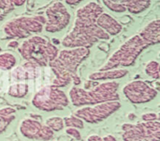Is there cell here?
Returning a JSON list of instances; mask_svg holds the SVG:
<instances>
[{
    "label": "cell",
    "mask_w": 160,
    "mask_h": 141,
    "mask_svg": "<svg viewBox=\"0 0 160 141\" xmlns=\"http://www.w3.org/2000/svg\"><path fill=\"white\" fill-rule=\"evenodd\" d=\"M17 63L16 57L10 52H3L0 54V71H10Z\"/></svg>",
    "instance_id": "obj_21"
},
{
    "label": "cell",
    "mask_w": 160,
    "mask_h": 141,
    "mask_svg": "<svg viewBox=\"0 0 160 141\" xmlns=\"http://www.w3.org/2000/svg\"><path fill=\"white\" fill-rule=\"evenodd\" d=\"M45 124L54 133V132H60L61 130H63L65 128V124H64V121L63 118L61 117H51L48 118L45 121Z\"/></svg>",
    "instance_id": "obj_25"
},
{
    "label": "cell",
    "mask_w": 160,
    "mask_h": 141,
    "mask_svg": "<svg viewBox=\"0 0 160 141\" xmlns=\"http://www.w3.org/2000/svg\"><path fill=\"white\" fill-rule=\"evenodd\" d=\"M85 141H117V139L112 135H108L105 137H100L98 135H91Z\"/></svg>",
    "instance_id": "obj_27"
},
{
    "label": "cell",
    "mask_w": 160,
    "mask_h": 141,
    "mask_svg": "<svg viewBox=\"0 0 160 141\" xmlns=\"http://www.w3.org/2000/svg\"><path fill=\"white\" fill-rule=\"evenodd\" d=\"M97 24L110 37L119 34L123 28L122 24L115 18L104 11L97 19Z\"/></svg>",
    "instance_id": "obj_16"
},
{
    "label": "cell",
    "mask_w": 160,
    "mask_h": 141,
    "mask_svg": "<svg viewBox=\"0 0 160 141\" xmlns=\"http://www.w3.org/2000/svg\"><path fill=\"white\" fill-rule=\"evenodd\" d=\"M125 141H160V122H142L122 125Z\"/></svg>",
    "instance_id": "obj_7"
},
{
    "label": "cell",
    "mask_w": 160,
    "mask_h": 141,
    "mask_svg": "<svg viewBox=\"0 0 160 141\" xmlns=\"http://www.w3.org/2000/svg\"><path fill=\"white\" fill-rule=\"evenodd\" d=\"M102 12L103 8L96 2H89L77 9L73 27L62 40L63 46L90 48L99 41L109 40L110 36L97 24Z\"/></svg>",
    "instance_id": "obj_1"
},
{
    "label": "cell",
    "mask_w": 160,
    "mask_h": 141,
    "mask_svg": "<svg viewBox=\"0 0 160 141\" xmlns=\"http://www.w3.org/2000/svg\"><path fill=\"white\" fill-rule=\"evenodd\" d=\"M46 19L43 16H21L8 21L3 29L9 38H27L44 29Z\"/></svg>",
    "instance_id": "obj_6"
},
{
    "label": "cell",
    "mask_w": 160,
    "mask_h": 141,
    "mask_svg": "<svg viewBox=\"0 0 160 141\" xmlns=\"http://www.w3.org/2000/svg\"><path fill=\"white\" fill-rule=\"evenodd\" d=\"M90 55V49L84 47L65 48L58 52L56 58L60 61L63 67L70 73L74 86L81 83L80 77L77 73L79 66Z\"/></svg>",
    "instance_id": "obj_9"
},
{
    "label": "cell",
    "mask_w": 160,
    "mask_h": 141,
    "mask_svg": "<svg viewBox=\"0 0 160 141\" xmlns=\"http://www.w3.org/2000/svg\"><path fill=\"white\" fill-rule=\"evenodd\" d=\"M145 73L155 79V80H158L160 78V64L158 61L157 60H151L149 61L146 65H145V69H144Z\"/></svg>",
    "instance_id": "obj_23"
},
{
    "label": "cell",
    "mask_w": 160,
    "mask_h": 141,
    "mask_svg": "<svg viewBox=\"0 0 160 141\" xmlns=\"http://www.w3.org/2000/svg\"><path fill=\"white\" fill-rule=\"evenodd\" d=\"M26 0H13V4L14 6H22L25 3Z\"/></svg>",
    "instance_id": "obj_32"
},
{
    "label": "cell",
    "mask_w": 160,
    "mask_h": 141,
    "mask_svg": "<svg viewBox=\"0 0 160 141\" xmlns=\"http://www.w3.org/2000/svg\"><path fill=\"white\" fill-rule=\"evenodd\" d=\"M149 47L145 41L139 36L133 35L128 39L108 60L100 67L99 71H106L111 69H124L125 67L132 66L143 50Z\"/></svg>",
    "instance_id": "obj_4"
},
{
    "label": "cell",
    "mask_w": 160,
    "mask_h": 141,
    "mask_svg": "<svg viewBox=\"0 0 160 141\" xmlns=\"http://www.w3.org/2000/svg\"><path fill=\"white\" fill-rule=\"evenodd\" d=\"M128 73L126 69H111L106 71H98L91 73L88 75V79L91 81H115L125 77Z\"/></svg>",
    "instance_id": "obj_17"
},
{
    "label": "cell",
    "mask_w": 160,
    "mask_h": 141,
    "mask_svg": "<svg viewBox=\"0 0 160 141\" xmlns=\"http://www.w3.org/2000/svg\"><path fill=\"white\" fill-rule=\"evenodd\" d=\"M139 36L145 41L148 46L155 45L160 42V20L156 19L148 23L144 27H142Z\"/></svg>",
    "instance_id": "obj_15"
},
{
    "label": "cell",
    "mask_w": 160,
    "mask_h": 141,
    "mask_svg": "<svg viewBox=\"0 0 160 141\" xmlns=\"http://www.w3.org/2000/svg\"><path fill=\"white\" fill-rule=\"evenodd\" d=\"M48 66L50 67L51 71L54 75V78L52 79L51 86L60 89L62 87H67L72 82L70 73L63 67V65L57 58L52 60Z\"/></svg>",
    "instance_id": "obj_14"
},
{
    "label": "cell",
    "mask_w": 160,
    "mask_h": 141,
    "mask_svg": "<svg viewBox=\"0 0 160 141\" xmlns=\"http://www.w3.org/2000/svg\"><path fill=\"white\" fill-rule=\"evenodd\" d=\"M63 121H64L65 127L67 128H76L78 130L84 128V122L73 114L63 118Z\"/></svg>",
    "instance_id": "obj_24"
},
{
    "label": "cell",
    "mask_w": 160,
    "mask_h": 141,
    "mask_svg": "<svg viewBox=\"0 0 160 141\" xmlns=\"http://www.w3.org/2000/svg\"><path fill=\"white\" fill-rule=\"evenodd\" d=\"M70 17L69 11L62 2H54L46 9L45 31L49 33H57L63 30L69 24Z\"/></svg>",
    "instance_id": "obj_11"
},
{
    "label": "cell",
    "mask_w": 160,
    "mask_h": 141,
    "mask_svg": "<svg viewBox=\"0 0 160 141\" xmlns=\"http://www.w3.org/2000/svg\"><path fill=\"white\" fill-rule=\"evenodd\" d=\"M66 134L68 136L73 138L76 140H81V138H82L80 130H78L76 128H66Z\"/></svg>",
    "instance_id": "obj_28"
},
{
    "label": "cell",
    "mask_w": 160,
    "mask_h": 141,
    "mask_svg": "<svg viewBox=\"0 0 160 141\" xmlns=\"http://www.w3.org/2000/svg\"><path fill=\"white\" fill-rule=\"evenodd\" d=\"M123 93L130 103L142 105L153 101L158 96V92L148 82L143 80H133L124 87Z\"/></svg>",
    "instance_id": "obj_10"
},
{
    "label": "cell",
    "mask_w": 160,
    "mask_h": 141,
    "mask_svg": "<svg viewBox=\"0 0 160 141\" xmlns=\"http://www.w3.org/2000/svg\"><path fill=\"white\" fill-rule=\"evenodd\" d=\"M22 57L27 62L33 63L38 68L46 67L56 58L58 55L57 47L41 36H32L23 41L18 47Z\"/></svg>",
    "instance_id": "obj_3"
},
{
    "label": "cell",
    "mask_w": 160,
    "mask_h": 141,
    "mask_svg": "<svg viewBox=\"0 0 160 141\" xmlns=\"http://www.w3.org/2000/svg\"><path fill=\"white\" fill-rule=\"evenodd\" d=\"M82 0H65V2L68 4V5H71V6H73V5H76V4H79V3H81Z\"/></svg>",
    "instance_id": "obj_31"
},
{
    "label": "cell",
    "mask_w": 160,
    "mask_h": 141,
    "mask_svg": "<svg viewBox=\"0 0 160 141\" xmlns=\"http://www.w3.org/2000/svg\"><path fill=\"white\" fill-rule=\"evenodd\" d=\"M119 83L115 81L102 82L92 89L73 86L68 92V99L76 107L93 106L105 102L119 101Z\"/></svg>",
    "instance_id": "obj_2"
},
{
    "label": "cell",
    "mask_w": 160,
    "mask_h": 141,
    "mask_svg": "<svg viewBox=\"0 0 160 141\" xmlns=\"http://www.w3.org/2000/svg\"><path fill=\"white\" fill-rule=\"evenodd\" d=\"M19 42L17 41H11L10 42L8 43V47H11V48H18L19 47Z\"/></svg>",
    "instance_id": "obj_30"
},
{
    "label": "cell",
    "mask_w": 160,
    "mask_h": 141,
    "mask_svg": "<svg viewBox=\"0 0 160 141\" xmlns=\"http://www.w3.org/2000/svg\"><path fill=\"white\" fill-rule=\"evenodd\" d=\"M14 8L13 0H0V21Z\"/></svg>",
    "instance_id": "obj_26"
},
{
    "label": "cell",
    "mask_w": 160,
    "mask_h": 141,
    "mask_svg": "<svg viewBox=\"0 0 160 141\" xmlns=\"http://www.w3.org/2000/svg\"><path fill=\"white\" fill-rule=\"evenodd\" d=\"M151 6V0H130L126 6V9L132 14H139L146 10Z\"/></svg>",
    "instance_id": "obj_20"
},
{
    "label": "cell",
    "mask_w": 160,
    "mask_h": 141,
    "mask_svg": "<svg viewBox=\"0 0 160 141\" xmlns=\"http://www.w3.org/2000/svg\"><path fill=\"white\" fill-rule=\"evenodd\" d=\"M120 107V101L105 102L93 106H82L75 110L73 115L80 118L84 122L90 124H97L107 120L110 116L119 110Z\"/></svg>",
    "instance_id": "obj_8"
},
{
    "label": "cell",
    "mask_w": 160,
    "mask_h": 141,
    "mask_svg": "<svg viewBox=\"0 0 160 141\" xmlns=\"http://www.w3.org/2000/svg\"><path fill=\"white\" fill-rule=\"evenodd\" d=\"M142 120L143 122H154V121H159V116L158 113L155 112H150V113H145L142 116Z\"/></svg>",
    "instance_id": "obj_29"
},
{
    "label": "cell",
    "mask_w": 160,
    "mask_h": 141,
    "mask_svg": "<svg viewBox=\"0 0 160 141\" xmlns=\"http://www.w3.org/2000/svg\"><path fill=\"white\" fill-rule=\"evenodd\" d=\"M29 92V85L27 82L12 83L7 89V94L12 98H23Z\"/></svg>",
    "instance_id": "obj_18"
},
{
    "label": "cell",
    "mask_w": 160,
    "mask_h": 141,
    "mask_svg": "<svg viewBox=\"0 0 160 141\" xmlns=\"http://www.w3.org/2000/svg\"><path fill=\"white\" fill-rule=\"evenodd\" d=\"M16 109L10 106H5L0 108V134H2L8 126L15 119Z\"/></svg>",
    "instance_id": "obj_19"
},
{
    "label": "cell",
    "mask_w": 160,
    "mask_h": 141,
    "mask_svg": "<svg viewBox=\"0 0 160 141\" xmlns=\"http://www.w3.org/2000/svg\"><path fill=\"white\" fill-rule=\"evenodd\" d=\"M68 104V95L62 89L51 85L39 89L32 98L34 107L44 112L63 110Z\"/></svg>",
    "instance_id": "obj_5"
},
{
    "label": "cell",
    "mask_w": 160,
    "mask_h": 141,
    "mask_svg": "<svg viewBox=\"0 0 160 141\" xmlns=\"http://www.w3.org/2000/svg\"><path fill=\"white\" fill-rule=\"evenodd\" d=\"M38 66L26 61L22 65L15 66L10 71V80L12 83H19L34 79L38 75Z\"/></svg>",
    "instance_id": "obj_13"
},
{
    "label": "cell",
    "mask_w": 160,
    "mask_h": 141,
    "mask_svg": "<svg viewBox=\"0 0 160 141\" xmlns=\"http://www.w3.org/2000/svg\"><path fill=\"white\" fill-rule=\"evenodd\" d=\"M130 0H102L103 4L112 11L116 13H122L127 11L126 6Z\"/></svg>",
    "instance_id": "obj_22"
},
{
    "label": "cell",
    "mask_w": 160,
    "mask_h": 141,
    "mask_svg": "<svg viewBox=\"0 0 160 141\" xmlns=\"http://www.w3.org/2000/svg\"><path fill=\"white\" fill-rule=\"evenodd\" d=\"M19 133L24 138L30 140L49 141L54 133L45 124L33 118H24L19 124Z\"/></svg>",
    "instance_id": "obj_12"
}]
</instances>
